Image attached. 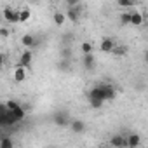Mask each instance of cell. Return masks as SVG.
<instances>
[{
	"label": "cell",
	"instance_id": "obj_1",
	"mask_svg": "<svg viewBox=\"0 0 148 148\" xmlns=\"http://www.w3.org/2000/svg\"><path fill=\"white\" fill-rule=\"evenodd\" d=\"M7 108H9V115L14 119L16 124L21 122V120H25V117H26V110H25L19 103H16V101H7Z\"/></svg>",
	"mask_w": 148,
	"mask_h": 148
},
{
	"label": "cell",
	"instance_id": "obj_2",
	"mask_svg": "<svg viewBox=\"0 0 148 148\" xmlns=\"http://www.w3.org/2000/svg\"><path fill=\"white\" fill-rule=\"evenodd\" d=\"M2 12H4V19H5L7 23H12V25H16V23H21V19H19V11H16V9H11V7H5Z\"/></svg>",
	"mask_w": 148,
	"mask_h": 148
},
{
	"label": "cell",
	"instance_id": "obj_3",
	"mask_svg": "<svg viewBox=\"0 0 148 148\" xmlns=\"http://www.w3.org/2000/svg\"><path fill=\"white\" fill-rule=\"evenodd\" d=\"M54 124L59 125V127H66V125L71 124V120H70V117H68L66 112H56V115H54Z\"/></svg>",
	"mask_w": 148,
	"mask_h": 148
},
{
	"label": "cell",
	"instance_id": "obj_4",
	"mask_svg": "<svg viewBox=\"0 0 148 148\" xmlns=\"http://www.w3.org/2000/svg\"><path fill=\"white\" fill-rule=\"evenodd\" d=\"M115 40L113 38H110V37H105L103 40H101V44H99V49H101V52H105V54H112V51L115 49Z\"/></svg>",
	"mask_w": 148,
	"mask_h": 148
},
{
	"label": "cell",
	"instance_id": "obj_5",
	"mask_svg": "<svg viewBox=\"0 0 148 148\" xmlns=\"http://www.w3.org/2000/svg\"><path fill=\"white\" fill-rule=\"evenodd\" d=\"M110 145H112L113 148H129V145H127V136H120V134L112 136Z\"/></svg>",
	"mask_w": 148,
	"mask_h": 148
},
{
	"label": "cell",
	"instance_id": "obj_6",
	"mask_svg": "<svg viewBox=\"0 0 148 148\" xmlns=\"http://www.w3.org/2000/svg\"><path fill=\"white\" fill-rule=\"evenodd\" d=\"M32 61H33V54H32V51H23L21 52V58H19V66H23V68H30V64H32Z\"/></svg>",
	"mask_w": 148,
	"mask_h": 148
},
{
	"label": "cell",
	"instance_id": "obj_7",
	"mask_svg": "<svg viewBox=\"0 0 148 148\" xmlns=\"http://www.w3.org/2000/svg\"><path fill=\"white\" fill-rule=\"evenodd\" d=\"M66 18L73 23H77L80 19V7L79 5H73V7H68V12H66Z\"/></svg>",
	"mask_w": 148,
	"mask_h": 148
},
{
	"label": "cell",
	"instance_id": "obj_8",
	"mask_svg": "<svg viewBox=\"0 0 148 148\" xmlns=\"http://www.w3.org/2000/svg\"><path fill=\"white\" fill-rule=\"evenodd\" d=\"M101 86V89H103V96H105V101H108V99H113L115 98V89H113V86L112 84H99Z\"/></svg>",
	"mask_w": 148,
	"mask_h": 148
},
{
	"label": "cell",
	"instance_id": "obj_9",
	"mask_svg": "<svg viewBox=\"0 0 148 148\" xmlns=\"http://www.w3.org/2000/svg\"><path fill=\"white\" fill-rule=\"evenodd\" d=\"M143 14L141 12H138V11H131V26H136V28H139L141 25H143Z\"/></svg>",
	"mask_w": 148,
	"mask_h": 148
},
{
	"label": "cell",
	"instance_id": "obj_10",
	"mask_svg": "<svg viewBox=\"0 0 148 148\" xmlns=\"http://www.w3.org/2000/svg\"><path fill=\"white\" fill-rule=\"evenodd\" d=\"M21 44L26 47V49H30V47H35L37 44H38V40L33 37V35H30V33H26V35H23L21 37Z\"/></svg>",
	"mask_w": 148,
	"mask_h": 148
},
{
	"label": "cell",
	"instance_id": "obj_11",
	"mask_svg": "<svg viewBox=\"0 0 148 148\" xmlns=\"http://www.w3.org/2000/svg\"><path fill=\"white\" fill-rule=\"evenodd\" d=\"M25 79H26V68L18 64V68H14V80L16 82H23Z\"/></svg>",
	"mask_w": 148,
	"mask_h": 148
},
{
	"label": "cell",
	"instance_id": "obj_12",
	"mask_svg": "<svg viewBox=\"0 0 148 148\" xmlns=\"http://www.w3.org/2000/svg\"><path fill=\"white\" fill-rule=\"evenodd\" d=\"M70 129H71L73 132L80 134V132H84V131H86V124H84L82 120H71V124H70Z\"/></svg>",
	"mask_w": 148,
	"mask_h": 148
},
{
	"label": "cell",
	"instance_id": "obj_13",
	"mask_svg": "<svg viewBox=\"0 0 148 148\" xmlns=\"http://www.w3.org/2000/svg\"><path fill=\"white\" fill-rule=\"evenodd\" d=\"M82 64H84L86 70H92V68H94V56H92V54H84Z\"/></svg>",
	"mask_w": 148,
	"mask_h": 148
},
{
	"label": "cell",
	"instance_id": "obj_14",
	"mask_svg": "<svg viewBox=\"0 0 148 148\" xmlns=\"http://www.w3.org/2000/svg\"><path fill=\"white\" fill-rule=\"evenodd\" d=\"M139 143H141L139 134H129V136H127V145H129V148H138Z\"/></svg>",
	"mask_w": 148,
	"mask_h": 148
},
{
	"label": "cell",
	"instance_id": "obj_15",
	"mask_svg": "<svg viewBox=\"0 0 148 148\" xmlns=\"http://www.w3.org/2000/svg\"><path fill=\"white\" fill-rule=\"evenodd\" d=\"M112 54L117 56V58H122V56L127 54V47H125V45H115V49L112 51Z\"/></svg>",
	"mask_w": 148,
	"mask_h": 148
},
{
	"label": "cell",
	"instance_id": "obj_16",
	"mask_svg": "<svg viewBox=\"0 0 148 148\" xmlns=\"http://www.w3.org/2000/svg\"><path fill=\"white\" fill-rule=\"evenodd\" d=\"M52 19H54V23H56L58 26H63L64 21H66V14H63V12H56V14L52 16Z\"/></svg>",
	"mask_w": 148,
	"mask_h": 148
},
{
	"label": "cell",
	"instance_id": "obj_17",
	"mask_svg": "<svg viewBox=\"0 0 148 148\" xmlns=\"http://www.w3.org/2000/svg\"><path fill=\"white\" fill-rule=\"evenodd\" d=\"M0 148H14V141L9 136H4L0 139Z\"/></svg>",
	"mask_w": 148,
	"mask_h": 148
},
{
	"label": "cell",
	"instance_id": "obj_18",
	"mask_svg": "<svg viewBox=\"0 0 148 148\" xmlns=\"http://www.w3.org/2000/svg\"><path fill=\"white\" fill-rule=\"evenodd\" d=\"M120 23H122L124 26L131 25V12H122V14H120Z\"/></svg>",
	"mask_w": 148,
	"mask_h": 148
},
{
	"label": "cell",
	"instance_id": "obj_19",
	"mask_svg": "<svg viewBox=\"0 0 148 148\" xmlns=\"http://www.w3.org/2000/svg\"><path fill=\"white\" fill-rule=\"evenodd\" d=\"M19 19H21V23H26L30 19V11L28 9H21L19 11Z\"/></svg>",
	"mask_w": 148,
	"mask_h": 148
},
{
	"label": "cell",
	"instance_id": "obj_20",
	"mask_svg": "<svg viewBox=\"0 0 148 148\" xmlns=\"http://www.w3.org/2000/svg\"><path fill=\"white\" fill-rule=\"evenodd\" d=\"M80 49H82L84 54H92V44H91V42H84V44L80 45Z\"/></svg>",
	"mask_w": 148,
	"mask_h": 148
},
{
	"label": "cell",
	"instance_id": "obj_21",
	"mask_svg": "<svg viewBox=\"0 0 148 148\" xmlns=\"http://www.w3.org/2000/svg\"><path fill=\"white\" fill-rule=\"evenodd\" d=\"M119 5L124 7V9H127V7H132L134 2H131V0H119Z\"/></svg>",
	"mask_w": 148,
	"mask_h": 148
},
{
	"label": "cell",
	"instance_id": "obj_22",
	"mask_svg": "<svg viewBox=\"0 0 148 148\" xmlns=\"http://www.w3.org/2000/svg\"><path fill=\"white\" fill-rule=\"evenodd\" d=\"M59 68H63V70H66V68H70V61H68V59H64V61H61V63H59Z\"/></svg>",
	"mask_w": 148,
	"mask_h": 148
},
{
	"label": "cell",
	"instance_id": "obj_23",
	"mask_svg": "<svg viewBox=\"0 0 148 148\" xmlns=\"http://www.w3.org/2000/svg\"><path fill=\"white\" fill-rule=\"evenodd\" d=\"M0 35H2V37H7V35H9V32H7L5 28H2V30H0Z\"/></svg>",
	"mask_w": 148,
	"mask_h": 148
},
{
	"label": "cell",
	"instance_id": "obj_24",
	"mask_svg": "<svg viewBox=\"0 0 148 148\" xmlns=\"http://www.w3.org/2000/svg\"><path fill=\"white\" fill-rule=\"evenodd\" d=\"M145 61H146V64H148V51L145 52Z\"/></svg>",
	"mask_w": 148,
	"mask_h": 148
},
{
	"label": "cell",
	"instance_id": "obj_25",
	"mask_svg": "<svg viewBox=\"0 0 148 148\" xmlns=\"http://www.w3.org/2000/svg\"><path fill=\"white\" fill-rule=\"evenodd\" d=\"M49 148H56V146H49Z\"/></svg>",
	"mask_w": 148,
	"mask_h": 148
}]
</instances>
